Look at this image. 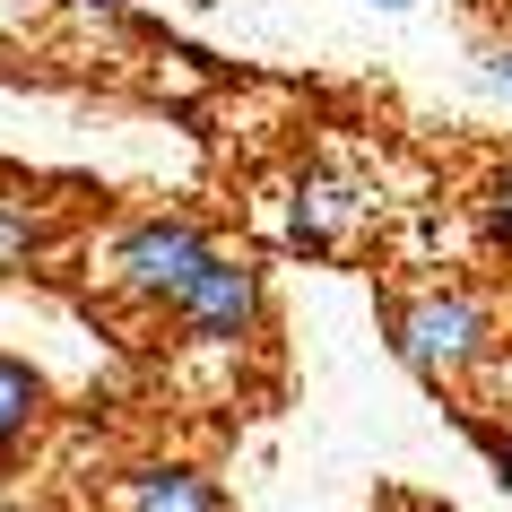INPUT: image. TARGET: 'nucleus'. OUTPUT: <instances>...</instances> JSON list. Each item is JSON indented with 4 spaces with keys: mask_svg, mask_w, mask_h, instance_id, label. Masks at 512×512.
Here are the masks:
<instances>
[{
    "mask_svg": "<svg viewBox=\"0 0 512 512\" xmlns=\"http://www.w3.org/2000/svg\"><path fill=\"white\" fill-rule=\"evenodd\" d=\"M391 348H400V365L417 382L443 391V382H460L486 348H495V322H486V304L469 296V287H426V296L391 304Z\"/></svg>",
    "mask_w": 512,
    "mask_h": 512,
    "instance_id": "1",
    "label": "nucleus"
},
{
    "mask_svg": "<svg viewBox=\"0 0 512 512\" xmlns=\"http://www.w3.org/2000/svg\"><path fill=\"white\" fill-rule=\"evenodd\" d=\"M165 313H174V330H183V339H200V348H235V339H252V330H261V270L209 243V261H200V270L165 296Z\"/></svg>",
    "mask_w": 512,
    "mask_h": 512,
    "instance_id": "2",
    "label": "nucleus"
},
{
    "mask_svg": "<svg viewBox=\"0 0 512 512\" xmlns=\"http://www.w3.org/2000/svg\"><path fill=\"white\" fill-rule=\"evenodd\" d=\"M200 261H209V226H191V217H131L113 235V287L139 304H165Z\"/></svg>",
    "mask_w": 512,
    "mask_h": 512,
    "instance_id": "3",
    "label": "nucleus"
},
{
    "mask_svg": "<svg viewBox=\"0 0 512 512\" xmlns=\"http://www.w3.org/2000/svg\"><path fill=\"white\" fill-rule=\"evenodd\" d=\"M356 209H365L356 183H339L330 165H304V174H296V243H304V252H330Z\"/></svg>",
    "mask_w": 512,
    "mask_h": 512,
    "instance_id": "4",
    "label": "nucleus"
},
{
    "mask_svg": "<svg viewBox=\"0 0 512 512\" xmlns=\"http://www.w3.org/2000/svg\"><path fill=\"white\" fill-rule=\"evenodd\" d=\"M53 243H61V217H53V200L0 191V278H9V270H35V261H44Z\"/></svg>",
    "mask_w": 512,
    "mask_h": 512,
    "instance_id": "5",
    "label": "nucleus"
},
{
    "mask_svg": "<svg viewBox=\"0 0 512 512\" xmlns=\"http://www.w3.org/2000/svg\"><path fill=\"white\" fill-rule=\"evenodd\" d=\"M131 512H226V495H217L200 469H139Z\"/></svg>",
    "mask_w": 512,
    "mask_h": 512,
    "instance_id": "6",
    "label": "nucleus"
},
{
    "mask_svg": "<svg viewBox=\"0 0 512 512\" xmlns=\"http://www.w3.org/2000/svg\"><path fill=\"white\" fill-rule=\"evenodd\" d=\"M35 417H44V374L18 365V356H0V452H9V443H27Z\"/></svg>",
    "mask_w": 512,
    "mask_h": 512,
    "instance_id": "7",
    "label": "nucleus"
},
{
    "mask_svg": "<svg viewBox=\"0 0 512 512\" xmlns=\"http://www.w3.org/2000/svg\"><path fill=\"white\" fill-rule=\"evenodd\" d=\"M486 235H495V243L512 252V157L495 165V174H486Z\"/></svg>",
    "mask_w": 512,
    "mask_h": 512,
    "instance_id": "8",
    "label": "nucleus"
},
{
    "mask_svg": "<svg viewBox=\"0 0 512 512\" xmlns=\"http://www.w3.org/2000/svg\"><path fill=\"white\" fill-rule=\"evenodd\" d=\"M486 79H495V87L512 96V44H504V53H486Z\"/></svg>",
    "mask_w": 512,
    "mask_h": 512,
    "instance_id": "9",
    "label": "nucleus"
},
{
    "mask_svg": "<svg viewBox=\"0 0 512 512\" xmlns=\"http://www.w3.org/2000/svg\"><path fill=\"white\" fill-rule=\"evenodd\" d=\"M486 452H495V469H504V486H512V434H486Z\"/></svg>",
    "mask_w": 512,
    "mask_h": 512,
    "instance_id": "10",
    "label": "nucleus"
},
{
    "mask_svg": "<svg viewBox=\"0 0 512 512\" xmlns=\"http://www.w3.org/2000/svg\"><path fill=\"white\" fill-rule=\"evenodd\" d=\"M79 9H105V18H131V0H79Z\"/></svg>",
    "mask_w": 512,
    "mask_h": 512,
    "instance_id": "11",
    "label": "nucleus"
},
{
    "mask_svg": "<svg viewBox=\"0 0 512 512\" xmlns=\"http://www.w3.org/2000/svg\"><path fill=\"white\" fill-rule=\"evenodd\" d=\"M374 9H408V0H374Z\"/></svg>",
    "mask_w": 512,
    "mask_h": 512,
    "instance_id": "12",
    "label": "nucleus"
},
{
    "mask_svg": "<svg viewBox=\"0 0 512 512\" xmlns=\"http://www.w3.org/2000/svg\"><path fill=\"white\" fill-rule=\"evenodd\" d=\"M191 9H209V0H191Z\"/></svg>",
    "mask_w": 512,
    "mask_h": 512,
    "instance_id": "13",
    "label": "nucleus"
}]
</instances>
